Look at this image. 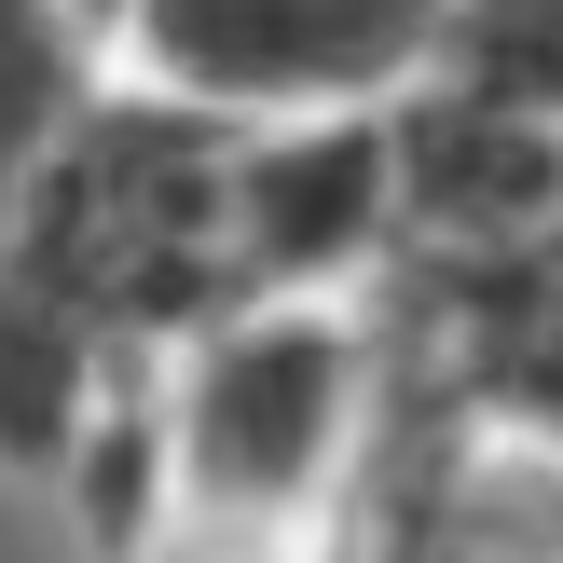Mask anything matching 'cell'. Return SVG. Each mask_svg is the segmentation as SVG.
<instances>
[{"instance_id":"cell-8","label":"cell","mask_w":563,"mask_h":563,"mask_svg":"<svg viewBox=\"0 0 563 563\" xmlns=\"http://www.w3.org/2000/svg\"><path fill=\"white\" fill-rule=\"evenodd\" d=\"M97 440H110V330L82 317L42 262L0 247V467L82 482Z\"/></svg>"},{"instance_id":"cell-5","label":"cell","mask_w":563,"mask_h":563,"mask_svg":"<svg viewBox=\"0 0 563 563\" xmlns=\"http://www.w3.org/2000/svg\"><path fill=\"white\" fill-rule=\"evenodd\" d=\"M385 262H399L385 110L247 124L234 137V275H247V302H330L344 275H385Z\"/></svg>"},{"instance_id":"cell-1","label":"cell","mask_w":563,"mask_h":563,"mask_svg":"<svg viewBox=\"0 0 563 563\" xmlns=\"http://www.w3.org/2000/svg\"><path fill=\"white\" fill-rule=\"evenodd\" d=\"M234 137L220 110L192 97H82V124L55 137V165L27 179L14 207V262H42L82 317L124 344H192V330L247 317V275H234Z\"/></svg>"},{"instance_id":"cell-13","label":"cell","mask_w":563,"mask_h":563,"mask_svg":"<svg viewBox=\"0 0 563 563\" xmlns=\"http://www.w3.org/2000/svg\"><path fill=\"white\" fill-rule=\"evenodd\" d=\"M550 262H563V220H550Z\"/></svg>"},{"instance_id":"cell-7","label":"cell","mask_w":563,"mask_h":563,"mask_svg":"<svg viewBox=\"0 0 563 563\" xmlns=\"http://www.w3.org/2000/svg\"><path fill=\"white\" fill-rule=\"evenodd\" d=\"M385 152H399V262H522L563 220V137L550 124H509V110H467L440 82H412L385 110Z\"/></svg>"},{"instance_id":"cell-10","label":"cell","mask_w":563,"mask_h":563,"mask_svg":"<svg viewBox=\"0 0 563 563\" xmlns=\"http://www.w3.org/2000/svg\"><path fill=\"white\" fill-rule=\"evenodd\" d=\"M427 82L467 97V110H509V124L563 137V0H454Z\"/></svg>"},{"instance_id":"cell-11","label":"cell","mask_w":563,"mask_h":563,"mask_svg":"<svg viewBox=\"0 0 563 563\" xmlns=\"http://www.w3.org/2000/svg\"><path fill=\"white\" fill-rule=\"evenodd\" d=\"M192 563H289L275 537H207V522H192Z\"/></svg>"},{"instance_id":"cell-3","label":"cell","mask_w":563,"mask_h":563,"mask_svg":"<svg viewBox=\"0 0 563 563\" xmlns=\"http://www.w3.org/2000/svg\"><path fill=\"white\" fill-rule=\"evenodd\" d=\"M330 563H563V467L495 440L399 344L372 357V427L330 482Z\"/></svg>"},{"instance_id":"cell-12","label":"cell","mask_w":563,"mask_h":563,"mask_svg":"<svg viewBox=\"0 0 563 563\" xmlns=\"http://www.w3.org/2000/svg\"><path fill=\"white\" fill-rule=\"evenodd\" d=\"M69 14H82V27H97V14H124V0H69Z\"/></svg>"},{"instance_id":"cell-2","label":"cell","mask_w":563,"mask_h":563,"mask_svg":"<svg viewBox=\"0 0 563 563\" xmlns=\"http://www.w3.org/2000/svg\"><path fill=\"white\" fill-rule=\"evenodd\" d=\"M357 427H372V344L330 302H247L179 357L165 495L207 537H275L289 509H330Z\"/></svg>"},{"instance_id":"cell-4","label":"cell","mask_w":563,"mask_h":563,"mask_svg":"<svg viewBox=\"0 0 563 563\" xmlns=\"http://www.w3.org/2000/svg\"><path fill=\"white\" fill-rule=\"evenodd\" d=\"M454 0H124V55L152 97H192L220 124H330L399 110L440 55Z\"/></svg>"},{"instance_id":"cell-9","label":"cell","mask_w":563,"mask_h":563,"mask_svg":"<svg viewBox=\"0 0 563 563\" xmlns=\"http://www.w3.org/2000/svg\"><path fill=\"white\" fill-rule=\"evenodd\" d=\"M97 69H82V14L69 0H0V234H14L27 179L55 165V137L82 124Z\"/></svg>"},{"instance_id":"cell-6","label":"cell","mask_w":563,"mask_h":563,"mask_svg":"<svg viewBox=\"0 0 563 563\" xmlns=\"http://www.w3.org/2000/svg\"><path fill=\"white\" fill-rule=\"evenodd\" d=\"M399 357L454 385L495 440L563 467V262H399Z\"/></svg>"}]
</instances>
